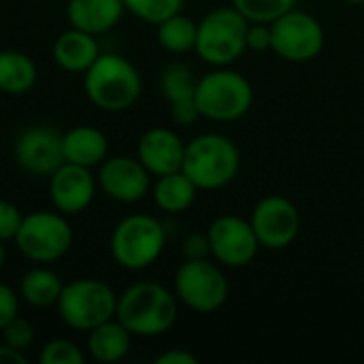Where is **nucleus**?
Listing matches in <instances>:
<instances>
[{
    "label": "nucleus",
    "mask_w": 364,
    "mask_h": 364,
    "mask_svg": "<svg viewBox=\"0 0 364 364\" xmlns=\"http://www.w3.org/2000/svg\"><path fill=\"white\" fill-rule=\"evenodd\" d=\"M156 36L162 49L171 53H188L196 47V32L198 21L190 19L183 13H175L156 26Z\"/></svg>",
    "instance_id": "obj_25"
},
{
    "label": "nucleus",
    "mask_w": 364,
    "mask_h": 364,
    "mask_svg": "<svg viewBox=\"0 0 364 364\" xmlns=\"http://www.w3.org/2000/svg\"><path fill=\"white\" fill-rule=\"evenodd\" d=\"M299 0H232V6L247 19L258 23H273L277 17L296 6Z\"/></svg>",
    "instance_id": "obj_26"
},
{
    "label": "nucleus",
    "mask_w": 364,
    "mask_h": 364,
    "mask_svg": "<svg viewBox=\"0 0 364 364\" xmlns=\"http://www.w3.org/2000/svg\"><path fill=\"white\" fill-rule=\"evenodd\" d=\"M175 296L181 305L196 314H213L228 301V279L220 262L209 258H186L175 273Z\"/></svg>",
    "instance_id": "obj_9"
},
{
    "label": "nucleus",
    "mask_w": 364,
    "mask_h": 364,
    "mask_svg": "<svg viewBox=\"0 0 364 364\" xmlns=\"http://www.w3.org/2000/svg\"><path fill=\"white\" fill-rule=\"evenodd\" d=\"M21 211L15 203L6 200V198H0V241L6 243V241H13L19 226H21Z\"/></svg>",
    "instance_id": "obj_30"
},
{
    "label": "nucleus",
    "mask_w": 364,
    "mask_h": 364,
    "mask_svg": "<svg viewBox=\"0 0 364 364\" xmlns=\"http://www.w3.org/2000/svg\"><path fill=\"white\" fill-rule=\"evenodd\" d=\"M96 181L111 200L122 205L139 203L151 190V173L141 164L139 158L130 156L105 158Z\"/></svg>",
    "instance_id": "obj_13"
},
{
    "label": "nucleus",
    "mask_w": 364,
    "mask_h": 364,
    "mask_svg": "<svg viewBox=\"0 0 364 364\" xmlns=\"http://www.w3.org/2000/svg\"><path fill=\"white\" fill-rule=\"evenodd\" d=\"M4 260H6V250H4V243L0 241V271L4 267Z\"/></svg>",
    "instance_id": "obj_36"
},
{
    "label": "nucleus",
    "mask_w": 364,
    "mask_h": 364,
    "mask_svg": "<svg viewBox=\"0 0 364 364\" xmlns=\"http://www.w3.org/2000/svg\"><path fill=\"white\" fill-rule=\"evenodd\" d=\"M273 32V51L286 62H309L318 58L324 49V28L322 23L305 11L296 6L277 17L271 23Z\"/></svg>",
    "instance_id": "obj_10"
},
{
    "label": "nucleus",
    "mask_w": 364,
    "mask_h": 364,
    "mask_svg": "<svg viewBox=\"0 0 364 364\" xmlns=\"http://www.w3.org/2000/svg\"><path fill=\"white\" fill-rule=\"evenodd\" d=\"M130 348L132 333L117 318H111L87 331V352L96 363H119L128 356Z\"/></svg>",
    "instance_id": "obj_21"
},
{
    "label": "nucleus",
    "mask_w": 364,
    "mask_h": 364,
    "mask_svg": "<svg viewBox=\"0 0 364 364\" xmlns=\"http://www.w3.org/2000/svg\"><path fill=\"white\" fill-rule=\"evenodd\" d=\"M196 83L198 79L186 62H173L162 70L160 87L171 105V117L179 126H192L200 117L196 107Z\"/></svg>",
    "instance_id": "obj_17"
},
{
    "label": "nucleus",
    "mask_w": 364,
    "mask_h": 364,
    "mask_svg": "<svg viewBox=\"0 0 364 364\" xmlns=\"http://www.w3.org/2000/svg\"><path fill=\"white\" fill-rule=\"evenodd\" d=\"M247 49L252 51H269L273 47V32L271 23H258L250 21L247 26Z\"/></svg>",
    "instance_id": "obj_31"
},
{
    "label": "nucleus",
    "mask_w": 364,
    "mask_h": 364,
    "mask_svg": "<svg viewBox=\"0 0 364 364\" xmlns=\"http://www.w3.org/2000/svg\"><path fill=\"white\" fill-rule=\"evenodd\" d=\"M247 26L235 6H218L198 21L194 51L211 66H230L247 49Z\"/></svg>",
    "instance_id": "obj_5"
},
{
    "label": "nucleus",
    "mask_w": 364,
    "mask_h": 364,
    "mask_svg": "<svg viewBox=\"0 0 364 364\" xmlns=\"http://www.w3.org/2000/svg\"><path fill=\"white\" fill-rule=\"evenodd\" d=\"M183 4L186 0H124L128 13L154 26H158L160 21H164L175 13H181Z\"/></svg>",
    "instance_id": "obj_27"
},
{
    "label": "nucleus",
    "mask_w": 364,
    "mask_h": 364,
    "mask_svg": "<svg viewBox=\"0 0 364 364\" xmlns=\"http://www.w3.org/2000/svg\"><path fill=\"white\" fill-rule=\"evenodd\" d=\"M38 79V68L34 60L17 49L0 51V92L9 96L28 94Z\"/></svg>",
    "instance_id": "obj_22"
},
{
    "label": "nucleus",
    "mask_w": 364,
    "mask_h": 364,
    "mask_svg": "<svg viewBox=\"0 0 364 364\" xmlns=\"http://www.w3.org/2000/svg\"><path fill=\"white\" fill-rule=\"evenodd\" d=\"M207 237L211 245V258L228 269L247 267L260 250L252 222L239 215L215 218L207 228Z\"/></svg>",
    "instance_id": "obj_11"
},
{
    "label": "nucleus",
    "mask_w": 364,
    "mask_h": 364,
    "mask_svg": "<svg viewBox=\"0 0 364 364\" xmlns=\"http://www.w3.org/2000/svg\"><path fill=\"white\" fill-rule=\"evenodd\" d=\"M62 154L64 162L79 166H100L109 154L107 134L96 126H73L62 134Z\"/></svg>",
    "instance_id": "obj_19"
},
{
    "label": "nucleus",
    "mask_w": 364,
    "mask_h": 364,
    "mask_svg": "<svg viewBox=\"0 0 364 364\" xmlns=\"http://www.w3.org/2000/svg\"><path fill=\"white\" fill-rule=\"evenodd\" d=\"M124 0H68V23L87 34H105L113 30L124 17Z\"/></svg>",
    "instance_id": "obj_18"
},
{
    "label": "nucleus",
    "mask_w": 364,
    "mask_h": 364,
    "mask_svg": "<svg viewBox=\"0 0 364 364\" xmlns=\"http://www.w3.org/2000/svg\"><path fill=\"white\" fill-rule=\"evenodd\" d=\"M38 363L41 364H83L85 354L83 350L73 343L70 339H51L47 341L41 352H38Z\"/></svg>",
    "instance_id": "obj_28"
},
{
    "label": "nucleus",
    "mask_w": 364,
    "mask_h": 364,
    "mask_svg": "<svg viewBox=\"0 0 364 364\" xmlns=\"http://www.w3.org/2000/svg\"><path fill=\"white\" fill-rule=\"evenodd\" d=\"M177 296L156 282H136L117 294L115 318L132 337H160L177 322Z\"/></svg>",
    "instance_id": "obj_1"
},
{
    "label": "nucleus",
    "mask_w": 364,
    "mask_h": 364,
    "mask_svg": "<svg viewBox=\"0 0 364 364\" xmlns=\"http://www.w3.org/2000/svg\"><path fill=\"white\" fill-rule=\"evenodd\" d=\"M186 143L171 128H149L141 134L136 145V158L151 173V177L181 171Z\"/></svg>",
    "instance_id": "obj_16"
},
{
    "label": "nucleus",
    "mask_w": 364,
    "mask_h": 364,
    "mask_svg": "<svg viewBox=\"0 0 364 364\" xmlns=\"http://www.w3.org/2000/svg\"><path fill=\"white\" fill-rule=\"evenodd\" d=\"M62 288L64 282L60 279V275L51 271L47 264H38L21 275L17 294L23 303L45 309V307H55Z\"/></svg>",
    "instance_id": "obj_24"
},
{
    "label": "nucleus",
    "mask_w": 364,
    "mask_h": 364,
    "mask_svg": "<svg viewBox=\"0 0 364 364\" xmlns=\"http://www.w3.org/2000/svg\"><path fill=\"white\" fill-rule=\"evenodd\" d=\"M156 364H198V358L186 350H168L156 358Z\"/></svg>",
    "instance_id": "obj_34"
},
{
    "label": "nucleus",
    "mask_w": 364,
    "mask_h": 364,
    "mask_svg": "<svg viewBox=\"0 0 364 364\" xmlns=\"http://www.w3.org/2000/svg\"><path fill=\"white\" fill-rule=\"evenodd\" d=\"M13 156L21 171L49 177L60 164H64L62 134L49 126H30L15 139Z\"/></svg>",
    "instance_id": "obj_14"
},
{
    "label": "nucleus",
    "mask_w": 364,
    "mask_h": 364,
    "mask_svg": "<svg viewBox=\"0 0 364 364\" xmlns=\"http://www.w3.org/2000/svg\"><path fill=\"white\" fill-rule=\"evenodd\" d=\"M15 245L23 258L36 264H51L73 247V228L60 211H32L23 215L15 235Z\"/></svg>",
    "instance_id": "obj_8"
},
{
    "label": "nucleus",
    "mask_w": 364,
    "mask_h": 364,
    "mask_svg": "<svg viewBox=\"0 0 364 364\" xmlns=\"http://www.w3.org/2000/svg\"><path fill=\"white\" fill-rule=\"evenodd\" d=\"M166 230L160 220L147 213H132L119 220L111 232L109 250L113 260L128 271L149 269L164 252Z\"/></svg>",
    "instance_id": "obj_4"
},
{
    "label": "nucleus",
    "mask_w": 364,
    "mask_h": 364,
    "mask_svg": "<svg viewBox=\"0 0 364 364\" xmlns=\"http://www.w3.org/2000/svg\"><path fill=\"white\" fill-rule=\"evenodd\" d=\"M241 166L237 145L218 132H205L186 143L181 171L198 190H220L228 186Z\"/></svg>",
    "instance_id": "obj_3"
},
{
    "label": "nucleus",
    "mask_w": 364,
    "mask_h": 364,
    "mask_svg": "<svg viewBox=\"0 0 364 364\" xmlns=\"http://www.w3.org/2000/svg\"><path fill=\"white\" fill-rule=\"evenodd\" d=\"M198 188L183 171H175L168 175H160L151 186V196L158 209L164 213H183L196 200Z\"/></svg>",
    "instance_id": "obj_23"
},
{
    "label": "nucleus",
    "mask_w": 364,
    "mask_h": 364,
    "mask_svg": "<svg viewBox=\"0 0 364 364\" xmlns=\"http://www.w3.org/2000/svg\"><path fill=\"white\" fill-rule=\"evenodd\" d=\"M55 309L68 328L87 333L98 324L115 318L117 294L109 284L100 279L81 277L64 284Z\"/></svg>",
    "instance_id": "obj_6"
},
{
    "label": "nucleus",
    "mask_w": 364,
    "mask_h": 364,
    "mask_svg": "<svg viewBox=\"0 0 364 364\" xmlns=\"http://www.w3.org/2000/svg\"><path fill=\"white\" fill-rule=\"evenodd\" d=\"M0 333H2V343L15 348L19 352L30 350V346L34 343V326L21 316H15Z\"/></svg>",
    "instance_id": "obj_29"
},
{
    "label": "nucleus",
    "mask_w": 364,
    "mask_h": 364,
    "mask_svg": "<svg viewBox=\"0 0 364 364\" xmlns=\"http://www.w3.org/2000/svg\"><path fill=\"white\" fill-rule=\"evenodd\" d=\"M83 90L87 100L107 111L119 113L130 109L143 90L136 66L119 53H102L83 73Z\"/></svg>",
    "instance_id": "obj_2"
},
{
    "label": "nucleus",
    "mask_w": 364,
    "mask_h": 364,
    "mask_svg": "<svg viewBox=\"0 0 364 364\" xmlns=\"http://www.w3.org/2000/svg\"><path fill=\"white\" fill-rule=\"evenodd\" d=\"M98 55H100V47L96 36L77 30L73 26L53 41V60L66 73L83 75Z\"/></svg>",
    "instance_id": "obj_20"
},
{
    "label": "nucleus",
    "mask_w": 364,
    "mask_h": 364,
    "mask_svg": "<svg viewBox=\"0 0 364 364\" xmlns=\"http://www.w3.org/2000/svg\"><path fill=\"white\" fill-rule=\"evenodd\" d=\"M19 316V294L0 282V331L15 318Z\"/></svg>",
    "instance_id": "obj_32"
},
{
    "label": "nucleus",
    "mask_w": 364,
    "mask_h": 364,
    "mask_svg": "<svg viewBox=\"0 0 364 364\" xmlns=\"http://www.w3.org/2000/svg\"><path fill=\"white\" fill-rule=\"evenodd\" d=\"M28 358H26V352H19L6 343L0 346V364H26Z\"/></svg>",
    "instance_id": "obj_35"
},
{
    "label": "nucleus",
    "mask_w": 364,
    "mask_h": 364,
    "mask_svg": "<svg viewBox=\"0 0 364 364\" xmlns=\"http://www.w3.org/2000/svg\"><path fill=\"white\" fill-rule=\"evenodd\" d=\"M183 256L186 258H209L211 256V245L207 232H192L183 241Z\"/></svg>",
    "instance_id": "obj_33"
},
{
    "label": "nucleus",
    "mask_w": 364,
    "mask_h": 364,
    "mask_svg": "<svg viewBox=\"0 0 364 364\" xmlns=\"http://www.w3.org/2000/svg\"><path fill=\"white\" fill-rule=\"evenodd\" d=\"M250 222L254 226L260 247L273 252L292 245L301 232V213L296 205L279 194H271L258 200Z\"/></svg>",
    "instance_id": "obj_12"
},
{
    "label": "nucleus",
    "mask_w": 364,
    "mask_h": 364,
    "mask_svg": "<svg viewBox=\"0 0 364 364\" xmlns=\"http://www.w3.org/2000/svg\"><path fill=\"white\" fill-rule=\"evenodd\" d=\"M252 83L228 66H215L196 83V107L200 117L211 122H235L252 109Z\"/></svg>",
    "instance_id": "obj_7"
},
{
    "label": "nucleus",
    "mask_w": 364,
    "mask_h": 364,
    "mask_svg": "<svg viewBox=\"0 0 364 364\" xmlns=\"http://www.w3.org/2000/svg\"><path fill=\"white\" fill-rule=\"evenodd\" d=\"M96 177L92 168L64 162L49 175V198L55 211L77 215L85 211L96 194Z\"/></svg>",
    "instance_id": "obj_15"
},
{
    "label": "nucleus",
    "mask_w": 364,
    "mask_h": 364,
    "mask_svg": "<svg viewBox=\"0 0 364 364\" xmlns=\"http://www.w3.org/2000/svg\"><path fill=\"white\" fill-rule=\"evenodd\" d=\"M346 2H350V4H364V0H346Z\"/></svg>",
    "instance_id": "obj_37"
}]
</instances>
